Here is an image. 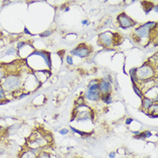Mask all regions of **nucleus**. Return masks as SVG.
<instances>
[{
	"mask_svg": "<svg viewBox=\"0 0 158 158\" xmlns=\"http://www.w3.org/2000/svg\"><path fill=\"white\" fill-rule=\"evenodd\" d=\"M152 136L151 132L149 131H144V132H142V133H139L138 135L135 136L136 138H138V139H146V138H148Z\"/></svg>",
	"mask_w": 158,
	"mask_h": 158,
	"instance_id": "16",
	"label": "nucleus"
},
{
	"mask_svg": "<svg viewBox=\"0 0 158 158\" xmlns=\"http://www.w3.org/2000/svg\"><path fill=\"white\" fill-rule=\"evenodd\" d=\"M115 156H116V152H111L109 154V158H115Z\"/></svg>",
	"mask_w": 158,
	"mask_h": 158,
	"instance_id": "31",
	"label": "nucleus"
},
{
	"mask_svg": "<svg viewBox=\"0 0 158 158\" xmlns=\"http://www.w3.org/2000/svg\"><path fill=\"white\" fill-rule=\"evenodd\" d=\"M64 10H65V12H68V11L70 10V7H66V8H65Z\"/></svg>",
	"mask_w": 158,
	"mask_h": 158,
	"instance_id": "36",
	"label": "nucleus"
},
{
	"mask_svg": "<svg viewBox=\"0 0 158 158\" xmlns=\"http://www.w3.org/2000/svg\"><path fill=\"white\" fill-rule=\"evenodd\" d=\"M99 90L100 94H106V93H111L112 90V85L111 83L107 80H102L99 82Z\"/></svg>",
	"mask_w": 158,
	"mask_h": 158,
	"instance_id": "8",
	"label": "nucleus"
},
{
	"mask_svg": "<svg viewBox=\"0 0 158 158\" xmlns=\"http://www.w3.org/2000/svg\"><path fill=\"white\" fill-rule=\"evenodd\" d=\"M157 28V24L155 22H147L144 24H141L137 28L135 29L133 38L135 42L137 44L144 43L147 41V44L153 41V32Z\"/></svg>",
	"mask_w": 158,
	"mask_h": 158,
	"instance_id": "1",
	"label": "nucleus"
},
{
	"mask_svg": "<svg viewBox=\"0 0 158 158\" xmlns=\"http://www.w3.org/2000/svg\"><path fill=\"white\" fill-rule=\"evenodd\" d=\"M133 122V118H127V119L126 120V124L127 125H129L130 123Z\"/></svg>",
	"mask_w": 158,
	"mask_h": 158,
	"instance_id": "32",
	"label": "nucleus"
},
{
	"mask_svg": "<svg viewBox=\"0 0 158 158\" xmlns=\"http://www.w3.org/2000/svg\"><path fill=\"white\" fill-rule=\"evenodd\" d=\"M133 89H134V91H135V93H136L140 99H142V98L144 97V94H143V92H142L141 89L138 88L137 85H134V86H133Z\"/></svg>",
	"mask_w": 158,
	"mask_h": 158,
	"instance_id": "19",
	"label": "nucleus"
},
{
	"mask_svg": "<svg viewBox=\"0 0 158 158\" xmlns=\"http://www.w3.org/2000/svg\"><path fill=\"white\" fill-rule=\"evenodd\" d=\"M37 158H51V155L47 152L42 151V152H40V153L38 154Z\"/></svg>",
	"mask_w": 158,
	"mask_h": 158,
	"instance_id": "20",
	"label": "nucleus"
},
{
	"mask_svg": "<svg viewBox=\"0 0 158 158\" xmlns=\"http://www.w3.org/2000/svg\"><path fill=\"white\" fill-rule=\"evenodd\" d=\"M23 82L20 76L17 74H7L1 83V88L6 92H15L21 89Z\"/></svg>",
	"mask_w": 158,
	"mask_h": 158,
	"instance_id": "3",
	"label": "nucleus"
},
{
	"mask_svg": "<svg viewBox=\"0 0 158 158\" xmlns=\"http://www.w3.org/2000/svg\"><path fill=\"white\" fill-rule=\"evenodd\" d=\"M91 52V48L85 44H80L78 47H76L74 50H72L71 51V54L72 56H77L80 58H85L87 56L89 55V54Z\"/></svg>",
	"mask_w": 158,
	"mask_h": 158,
	"instance_id": "6",
	"label": "nucleus"
},
{
	"mask_svg": "<svg viewBox=\"0 0 158 158\" xmlns=\"http://www.w3.org/2000/svg\"><path fill=\"white\" fill-rule=\"evenodd\" d=\"M6 99V91L0 87V99Z\"/></svg>",
	"mask_w": 158,
	"mask_h": 158,
	"instance_id": "25",
	"label": "nucleus"
},
{
	"mask_svg": "<svg viewBox=\"0 0 158 158\" xmlns=\"http://www.w3.org/2000/svg\"><path fill=\"white\" fill-rule=\"evenodd\" d=\"M85 99H84V97H82V96H80L76 100H75V105L76 106H80V105H82V104H84V100Z\"/></svg>",
	"mask_w": 158,
	"mask_h": 158,
	"instance_id": "21",
	"label": "nucleus"
},
{
	"mask_svg": "<svg viewBox=\"0 0 158 158\" xmlns=\"http://www.w3.org/2000/svg\"><path fill=\"white\" fill-rule=\"evenodd\" d=\"M82 24L83 25H86V24H89V22H88V20H83V21H82Z\"/></svg>",
	"mask_w": 158,
	"mask_h": 158,
	"instance_id": "34",
	"label": "nucleus"
},
{
	"mask_svg": "<svg viewBox=\"0 0 158 158\" xmlns=\"http://www.w3.org/2000/svg\"><path fill=\"white\" fill-rule=\"evenodd\" d=\"M153 9H154V11L157 13L158 12V6L157 5H155V6H154V7H153Z\"/></svg>",
	"mask_w": 158,
	"mask_h": 158,
	"instance_id": "35",
	"label": "nucleus"
},
{
	"mask_svg": "<svg viewBox=\"0 0 158 158\" xmlns=\"http://www.w3.org/2000/svg\"><path fill=\"white\" fill-rule=\"evenodd\" d=\"M117 21L118 24H119V27L123 29L133 27V26L137 24V23L131 17H129L127 15H126L125 13H121L120 15H118L117 17Z\"/></svg>",
	"mask_w": 158,
	"mask_h": 158,
	"instance_id": "5",
	"label": "nucleus"
},
{
	"mask_svg": "<svg viewBox=\"0 0 158 158\" xmlns=\"http://www.w3.org/2000/svg\"><path fill=\"white\" fill-rule=\"evenodd\" d=\"M77 118L79 122H82L86 120H92L93 119V114L91 110H84V111H79L74 109L73 111V117H71V121Z\"/></svg>",
	"mask_w": 158,
	"mask_h": 158,
	"instance_id": "7",
	"label": "nucleus"
},
{
	"mask_svg": "<svg viewBox=\"0 0 158 158\" xmlns=\"http://www.w3.org/2000/svg\"><path fill=\"white\" fill-rule=\"evenodd\" d=\"M149 114H153V115H157V111H158V106L156 103H154L152 106L149 108L148 109Z\"/></svg>",
	"mask_w": 158,
	"mask_h": 158,
	"instance_id": "18",
	"label": "nucleus"
},
{
	"mask_svg": "<svg viewBox=\"0 0 158 158\" xmlns=\"http://www.w3.org/2000/svg\"><path fill=\"white\" fill-rule=\"evenodd\" d=\"M24 33H25L26 34H28V35H32V34L28 31V29H27V28H24Z\"/></svg>",
	"mask_w": 158,
	"mask_h": 158,
	"instance_id": "33",
	"label": "nucleus"
},
{
	"mask_svg": "<svg viewBox=\"0 0 158 158\" xmlns=\"http://www.w3.org/2000/svg\"><path fill=\"white\" fill-rule=\"evenodd\" d=\"M17 52V50L16 49V48H14V47H12V48H10L9 50H7V51L6 52V55H10V54H16Z\"/></svg>",
	"mask_w": 158,
	"mask_h": 158,
	"instance_id": "23",
	"label": "nucleus"
},
{
	"mask_svg": "<svg viewBox=\"0 0 158 158\" xmlns=\"http://www.w3.org/2000/svg\"><path fill=\"white\" fill-rule=\"evenodd\" d=\"M154 104V100L150 98H147L146 96H144L142 98V106L141 108L144 109V110H148L149 108L152 106V105Z\"/></svg>",
	"mask_w": 158,
	"mask_h": 158,
	"instance_id": "11",
	"label": "nucleus"
},
{
	"mask_svg": "<svg viewBox=\"0 0 158 158\" xmlns=\"http://www.w3.org/2000/svg\"><path fill=\"white\" fill-rule=\"evenodd\" d=\"M100 92L99 90H90L87 89L84 93V99H87L90 101H98L100 99Z\"/></svg>",
	"mask_w": 158,
	"mask_h": 158,
	"instance_id": "9",
	"label": "nucleus"
},
{
	"mask_svg": "<svg viewBox=\"0 0 158 158\" xmlns=\"http://www.w3.org/2000/svg\"><path fill=\"white\" fill-rule=\"evenodd\" d=\"M71 129L72 132H74V133H76V134H79V135H81V136H87V135H88L87 133L82 132V131H81V130H77L76 128H74V127H71Z\"/></svg>",
	"mask_w": 158,
	"mask_h": 158,
	"instance_id": "22",
	"label": "nucleus"
},
{
	"mask_svg": "<svg viewBox=\"0 0 158 158\" xmlns=\"http://www.w3.org/2000/svg\"><path fill=\"white\" fill-rule=\"evenodd\" d=\"M29 94H30L29 92H24V93H21L20 96L17 97V99H23V98H24V97H26V96H28Z\"/></svg>",
	"mask_w": 158,
	"mask_h": 158,
	"instance_id": "28",
	"label": "nucleus"
},
{
	"mask_svg": "<svg viewBox=\"0 0 158 158\" xmlns=\"http://www.w3.org/2000/svg\"><path fill=\"white\" fill-rule=\"evenodd\" d=\"M25 45H26V44H25V43H24V42L18 43V44H17V49H19V50H20V49H22V48H23L24 46H25Z\"/></svg>",
	"mask_w": 158,
	"mask_h": 158,
	"instance_id": "29",
	"label": "nucleus"
},
{
	"mask_svg": "<svg viewBox=\"0 0 158 158\" xmlns=\"http://www.w3.org/2000/svg\"><path fill=\"white\" fill-rule=\"evenodd\" d=\"M6 76V70L5 67L0 66V83H2V82L4 81V79Z\"/></svg>",
	"mask_w": 158,
	"mask_h": 158,
	"instance_id": "17",
	"label": "nucleus"
},
{
	"mask_svg": "<svg viewBox=\"0 0 158 158\" xmlns=\"http://www.w3.org/2000/svg\"><path fill=\"white\" fill-rule=\"evenodd\" d=\"M20 127H21V123H16V124H14V125H12L11 127H9L8 128H7V134L8 135H13V134H15V133H16L17 132V130L20 128Z\"/></svg>",
	"mask_w": 158,
	"mask_h": 158,
	"instance_id": "13",
	"label": "nucleus"
},
{
	"mask_svg": "<svg viewBox=\"0 0 158 158\" xmlns=\"http://www.w3.org/2000/svg\"><path fill=\"white\" fill-rule=\"evenodd\" d=\"M68 132H69L68 129L63 128V129H61V130L60 131V134H61V135H66V134H68Z\"/></svg>",
	"mask_w": 158,
	"mask_h": 158,
	"instance_id": "30",
	"label": "nucleus"
},
{
	"mask_svg": "<svg viewBox=\"0 0 158 158\" xmlns=\"http://www.w3.org/2000/svg\"><path fill=\"white\" fill-rule=\"evenodd\" d=\"M155 74H156V67L154 66L153 62L147 61L139 68H137L136 77L139 84L142 82H146L153 80V78L155 76Z\"/></svg>",
	"mask_w": 158,
	"mask_h": 158,
	"instance_id": "2",
	"label": "nucleus"
},
{
	"mask_svg": "<svg viewBox=\"0 0 158 158\" xmlns=\"http://www.w3.org/2000/svg\"><path fill=\"white\" fill-rule=\"evenodd\" d=\"M51 32L50 30H47V31L42 33V34H40V36H41V37H47V36L51 35Z\"/></svg>",
	"mask_w": 158,
	"mask_h": 158,
	"instance_id": "26",
	"label": "nucleus"
},
{
	"mask_svg": "<svg viewBox=\"0 0 158 158\" xmlns=\"http://www.w3.org/2000/svg\"><path fill=\"white\" fill-rule=\"evenodd\" d=\"M20 158H37V153L34 152V150L29 149L22 153Z\"/></svg>",
	"mask_w": 158,
	"mask_h": 158,
	"instance_id": "12",
	"label": "nucleus"
},
{
	"mask_svg": "<svg viewBox=\"0 0 158 158\" xmlns=\"http://www.w3.org/2000/svg\"><path fill=\"white\" fill-rule=\"evenodd\" d=\"M100 99L106 104H110L112 102V95L111 93H106V94H101Z\"/></svg>",
	"mask_w": 158,
	"mask_h": 158,
	"instance_id": "14",
	"label": "nucleus"
},
{
	"mask_svg": "<svg viewBox=\"0 0 158 158\" xmlns=\"http://www.w3.org/2000/svg\"><path fill=\"white\" fill-rule=\"evenodd\" d=\"M32 54H37L39 56H41L44 59V63L47 65L49 68H51V55L49 52L45 51H34Z\"/></svg>",
	"mask_w": 158,
	"mask_h": 158,
	"instance_id": "10",
	"label": "nucleus"
},
{
	"mask_svg": "<svg viewBox=\"0 0 158 158\" xmlns=\"http://www.w3.org/2000/svg\"><path fill=\"white\" fill-rule=\"evenodd\" d=\"M142 5L144 6V13H146L147 15L148 14L150 11L153 10L154 6H153V4L151 2H142Z\"/></svg>",
	"mask_w": 158,
	"mask_h": 158,
	"instance_id": "15",
	"label": "nucleus"
},
{
	"mask_svg": "<svg viewBox=\"0 0 158 158\" xmlns=\"http://www.w3.org/2000/svg\"><path fill=\"white\" fill-rule=\"evenodd\" d=\"M99 81L98 79H94V80H91L89 84H88V87H90V86H93V85H96V84H99Z\"/></svg>",
	"mask_w": 158,
	"mask_h": 158,
	"instance_id": "24",
	"label": "nucleus"
},
{
	"mask_svg": "<svg viewBox=\"0 0 158 158\" xmlns=\"http://www.w3.org/2000/svg\"><path fill=\"white\" fill-rule=\"evenodd\" d=\"M114 33L109 31L104 32L99 34V44L106 48H110L114 45Z\"/></svg>",
	"mask_w": 158,
	"mask_h": 158,
	"instance_id": "4",
	"label": "nucleus"
},
{
	"mask_svg": "<svg viewBox=\"0 0 158 158\" xmlns=\"http://www.w3.org/2000/svg\"><path fill=\"white\" fill-rule=\"evenodd\" d=\"M66 61H67V63L69 64V65H72L73 64V59H72V57L71 56H67L66 57Z\"/></svg>",
	"mask_w": 158,
	"mask_h": 158,
	"instance_id": "27",
	"label": "nucleus"
}]
</instances>
